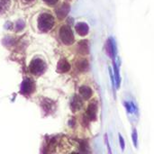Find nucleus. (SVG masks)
Returning a JSON list of instances; mask_svg holds the SVG:
<instances>
[{
  "label": "nucleus",
  "mask_w": 154,
  "mask_h": 154,
  "mask_svg": "<svg viewBox=\"0 0 154 154\" xmlns=\"http://www.w3.org/2000/svg\"><path fill=\"white\" fill-rule=\"evenodd\" d=\"M54 24V18L50 14H42L38 19V27L42 32H47L52 28Z\"/></svg>",
  "instance_id": "1"
},
{
  "label": "nucleus",
  "mask_w": 154,
  "mask_h": 154,
  "mask_svg": "<svg viewBox=\"0 0 154 154\" xmlns=\"http://www.w3.org/2000/svg\"><path fill=\"white\" fill-rule=\"evenodd\" d=\"M60 38L62 41L63 43L67 44V45H70L74 42V35L73 32L71 31V29L65 25L62 26L60 30Z\"/></svg>",
  "instance_id": "2"
},
{
  "label": "nucleus",
  "mask_w": 154,
  "mask_h": 154,
  "mask_svg": "<svg viewBox=\"0 0 154 154\" xmlns=\"http://www.w3.org/2000/svg\"><path fill=\"white\" fill-rule=\"evenodd\" d=\"M29 68H30V71L32 74H34V75H40V74H42L45 70L46 64L41 59H34L31 62Z\"/></svg>",
  "instance_id": "3"
},
{
  "label": "nucleus",
  "mask_w": 154,
  "mask_h": 154,
  "mask_svg": "<svg viewBox=\"0 0 154 154\" xmlns=\"http://www.w3.org/2000/svg\"><path fill=\"white\" fill-rule=\"evenodd\" d=\"M33 88H34V83L30 79H24L21 85V92L23 94H31L33 91Z\"/></svg>",
  "instance_id": "4"
},
{
  "label": "nucleus",
  "mask_w": 154,
  "mask_h": 154,
  "mask_svg": "<svg viewBox=\"0 0 154 154\" xmlns=\"http://www.w3.org/2000/svg\"><path fill=\"white\" fill-rule=\"evenodd\" d=\"M97 105L96 102H93L88 105L87 110V117L89 121L97 120Z\"/></svg>",
  "instance_id": "5"
},
{
  "label": "nucleus",
  "mask_w": 154,
  "mask_h": 154,
  "mask_svg": "<svg viewBox=\"0 0 154 154\" xmlns=\"http://www.w3.org/2000/svg\"><path fill=\"white\" fill-rule=\"evenodd\" d=\"M69 10H70L69 5L67 4V3H64V4H62L59 8H57V10H56V14H57V16H58L60 19H63V18H65V17L67 16V14H69Z\"/></svg>",
  "instance_id": "6"
},
{
  "label": "nucleus",
  "mask_w": 154,
  "mask_h": 154,
  "mask_svg": "<svg viewBox=\"0 0 154 154\" xmlns=\"http://www.w3.org/2000/svg\"><path fill=\"white\" fill-rule=\"evenodd\" d=\"M75 29L80 36L87 35L88 33V30H89L88 25L86 23H78L75 26Z\"/></svg>",
  "instance_id": "7"
},
{
  "label": "nucleus",
  "mask_w": 154,
  "mask_h": 154,
  "mask_svg": "<svg viewBox=\"0 0 154 154\" xmlns=\"http://www.w3.org/2000/svg\"><path fill=\"white\" fill-rule=\"evenodd\" d=\"M70 69V64L68 62L67 60H60L59 62H58V65H57V70L59 72H61V73H65V72H68L69 70Z\"/></svg>",
  "instance_id": "8"
},
{
  "label": "nucleus",
  "mask_w": 154,
  "mask_h": 154,
  "mask_svg": "<svg viewBox=\"0 0 154 154\" xmlns=\"http://www.w3.org/2000/svg\"><path fill=\"white\" fill-rule=\"evenodd\" d=\"M78 51L80 54H88L89 53V46H88V42L87 40H83L79 42Z\"/></svg>",
  "instance_id": "9"
},
{
  "label": "nucleus",
  "mask_w": 154,
  "mask_h": 154,
  "mask_svg": "<svg viewBox=\"0 0 154 154\" xmlns=\"http://www.w3.org/2000/svg\"><path fill=\"white\" fill-rule=\"evenodd\" d=\"M92 89L88 87V86H82L79 88V95L84 98V99H89L92 96Z\"/></svg>",
  "instance_id": "10"
},
{
  "label": "nucleus",
  "mask_w": 154,
  "mask_h": 154,
  "mask_svg": "<svg viewBox=\"0 0 154 154\" xmlns=\"http://www.w3.org/2000/svg\"><path fill=\"white\" fill-rule=\"evenodd\" d=\"M82 106V100L80 99V97L79 96H74L73 99L71 101V105H70V108L73 112L78 111L79 109H80Z\"/></svg>",
  "instance_id": "11"
},
{
  "label": "nucleus",
  "mask_w": 154,
  "mask_h": 154,
  "mask_svg": "<svg viewBox=\"0 0 154 154\" xmlns=\"http://www.w3.org/2000/svg\"><path fill=\"white\" fill-rule=\"evenodd\" d=\"M76 67H77V69H78L79 71L84 72V71H87V70L88 69V68H89V63H88V61L87 60H85V59L79 60L77 61Z\"/></svg>",
  "instance_id": "12"
},
{
  "label": "nucleus",
  "mask_w": 154,
  "mask_h": 154,
  "mask_svg": "<svg viewBox=\"0 0 154 154\" xmlns=\"http://www.w3.org/2000/svg\"><path fill=\"white\" fill-rule=\"evenodd\" d=\"M114 70H115V80H116V88H120V84H121V79H120V74H119V70H118V66L116 63L115 60H114Z\"/></svg>",
  "instance_id": "13"
},
{
  "label": "nucleus",
  "mask_w": 154,
  "mask_h": 154,
  "mask_svg": "<svg viewBox=\"0 0 154 154\" xmlns=\"http://www.w3.org/2000/svg\"><path fill=\"white\" fill-rule=\"evenodd\" d=\"M11 5V0H0V14L6 12Z\"/></svg>",
  "instance_id": "14"
},
{
  "label": "nucleus",
  "mask_w": 154,
  "mask_h": 154,
  "mask_svg": "<svg viewBox=\"0 0 154 154\" xmlns=\"http://www.w3.org/2000/svg\"><path fill=\"white\" fill-rule=\"evenodd\" d=\"M110 42H111V46H112V58L113 60L116 59V56L117 54V47H116V42L113 37H110Z\"/></svg>",
  "instance_id": "15"
},
{
  "label": "nucleus",
  "mask_w": 154,
  "mask_h": 154,
  "mask_svg": "<svg viewBox=\"0 0 154 154\" xmlns=\"http://www.w3.org/2000/svg\"><path fill=\"white\" fill-rule=\"evenodd\" d=\"M132 139H133V143H134V146L137 147L138 146V134H137V130L136 129H134L133 130Z\"/></svg>",
  "instance_id": "16"
},
{
  "label": "nucleus",
  "mask_w": 154,
  "mask_h": 154,
  "mask_svg": "<svg viewBox=\"0 0 154 154\" xmlns=\"http://www.w3.org/2000/svg\"><path fill=\"white\" fill-rule=\"evenodd\" d=\"M23 27H24V23H23L22 20H19V21L16 22V23H15V28H16L17 31H21Z\"/></svg>",
  "instance_id": "17"
},
{
  "label": "nucleus",
  "mask_w": 154,
  "mask_h": 154,
  "mask_svg": "<svg viewBox=\"0 0 154 154\" xmlns=\"http://www.w3.org/2000/svg\"><path fill=\"white\" fill-rule=\"evenodd\" d=\"M119 142H120V145H121V149L122 151H125V140L123 138V136L121 134H119Z\"/></svg>",
  "instance_id": "18"
},
{
  "label": "nucleus",
  "mask_w": 154,
  "mask_h": 154,
  "mask_svg": "<svg viewBox=\"0 0 154 154\" xmlns=\"http://www.w3.org/2000/svg\"><path fill=\"white\" fill-rule=\"evenodd\" d=\"M43 1L48 5H54L58 2V0H43Z\"/></svg>",
  "instance_id": "19"
},
{
  "label": "nucleus",
  "mask_w": 154,
  "mask_h": 154,
  "mask_svg": "<svg viewBox=\"0 0 154 154\" xmlns=\"http://www.w3.org/2000/svg\"><path fill=\"white\" fill-rule=\"evenodd\" d=\"M125 107L127 108V111H128L129 113H131V112H132V108H131L130 104H129V103H125Z\"/></svg>",
  "instance_id": "20"
},
{
  "label": "nucleus",
  "mask_w": 154,
  "mask_h": 154,
  "mask_svg": "<svg viewBox=\"0 0 154 154\" xmlns=\"http://www.w3.org/2000/svg\"><path fill=\"white\" fill-rule=\"evenodd\" d=\"M106 145H107V148H108V151H109V153H111V149H110V145H109V143H108V139H107V135H106Z\"/></svg>",
  "instance_id": "21"
},
{
  "label": "nucleus",
  "mask_w": 154,
  "mask_h": 154,
  "mask_svg": "<svg viewBox=\"0 0 154 154\" xmlns=\"http://www.w3.org/2000/svg\"><path fill=\"white\" fill-rule=\"evenodd\" d=\"M25 1H28V2H30V1H32V0H25Z\"/></svg>",
  "instance_id": "22"
}]
</instances>
